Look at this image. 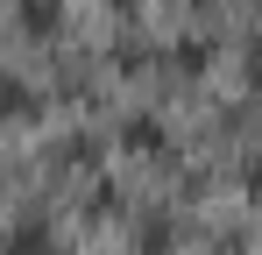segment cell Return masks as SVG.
I'll use <instances>...</instances> for the list:
<instances>
[{"label": "cell", "instance_id": "2", "mask_svg": "<svg viewBox=\"0 0 262 255\" xmlns=\"http://www.w3.org/2000/svg\"><path fill=\"white\" fill-rule=\"evenodd\" d=\"M21 29L29 36H57V0H29L21 7Z\"/></svg>", "mask_w": 262, "mask_h": 255}, {"label": "cell", "instance_id": "3", "mask_svg": "<svg viewBox=\"0 0 262 255\" xmlns=\"http://www.w3.org/2000/svg\"><path fill=\"white\" fill-rule=\"evenodd\" d=\"M7 255H43V220H21L14 227V248Z\"/></svg>", "mask_w": 262, "mask_h": 255}, {"label": "cell", "instance_id": "1", "mask_svg": "<svg viewBox=\"0 0 262 255\" xmlns=\"http://www.w3.org/2000/svg\"><path fill=\"white\" fill-rule=\"evenodd\" d=\"M0 121H7V128L36 121V99H29V92H21V85H14V78H0Z\"/></svg>", "mask_w": 262, "mask_h": 255}]
</instances>
